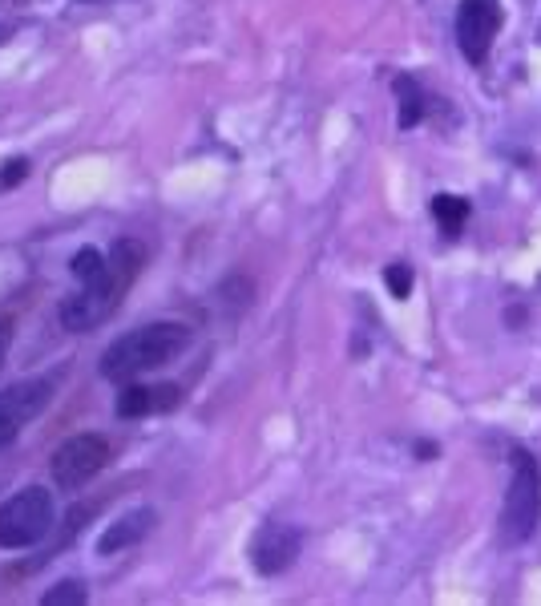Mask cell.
<instances>
[{
    "mask_svg": "<svg viewBox=\"0 0 541 606\" xmlns=\"http://www.w3.org/2000/svg\"><path fill=\"white\" fill-rule=\"evenodd\" d=\"M85 5H101V0H85Z\"/></svg>",
    "mask_w": 541,
    "mask_h": 606,
    "instance_id": "cell-18",
    "label": "cell"
},
{
    "mask_svg": "<svg viewBox=\"0 0 541 606\" xmlns=\"http://www.w3.org/2000/svg\"><path fill=\"white\" fill-rule=\"evenodd\" d=\"M57 522L53 489L45 485H25L9 501H0V550H29L45 542V534Z\"/></svg>",
    "mask_w": 541,
    "mask_h": 606,
    "instance_id": "cell-3",
    "label": "cell"
},
{
    "mask_svg": "<svg viewBox=\"0 0 541 606\" xmlns=\"http://www.w3.org/2000/svg\"><path fill=\"white\" fill-rule=\"evenodd\" d=\"M85 598H89V590H85L81 578H61L57 586H49V590L41 594L45 606H81Z\"/></svg>",
    "mask_w": 541,
    "mask_h": 606,
    "instance_id": "cell-13",
    "label": "cell"
},
{
    "mask_svg": "<svg viewBox=\"0 0 541 606\" xmlns=\"http://www.w3.org/2000/svg\"><path fill=\"white\" fill-rule=\"evenodd\" d=\"M142 267H146V251L134 239H118L110 251H105V267L93 279L77 283L73 295H65L61 324L69 332H97L122 308V299L134 287V279L142 275Z\"/></svg>",
    "mask_w": 541,
    "mask_h": 606,
    "instance_id": "cell-1",
    "label": "cell"
},
{
    "mask_svg": "<svg viewBox=\"0 0 541 606\" xmlns=\"http://www.w3.org/2000/svg\"><path fill=\"white\" fill-rule=\"evenodd\" d=\"M392 89L400 97V130H412L424 118V93H420V85L412 77H396Z\"/></svg>",
    "mask_w": 541,
    "mask_h": 606,
    "instance_id": "cell-12",
    "label": "cell"
},
{
    "mask_svg": "<svg viewBox=\"0 0 541 606\" xmlns=\"http://www.w3.org/2000/svg\"><path fill=\"white\" fill-rule=\"evenodd\" d=\"M101 267H105V251H101V247H81V251L69 259V275H73L77 283L93 279Z\"/></svg>",
    "mask_w": 541,
    "mask_h": 606,
    "instance_id": "cell-14",
    "label": "cell"
},
{
    "mask_svg": "<svg viewBox=\"0 0 541 606\" xmlns=\"http://www.w3.org/2000/svg\"><path fill=\"white\" fill-rule=\"evenodd\" d=\"M178 404H182V388L178 384H138V380H126V384H118L114 413L122 421H142V417L174 413Z\"/></svg>",
    "mask_w": 541,
    "mask_h": 606,
    "instance_id": "cell-9",
    "label": "cell"
},
{
    "mask_svg": "<svg viewBox=\"0 0 541 606\" xmlns=\"http://www.w3.org/2000/svg\"><path fill=\"white\" fill-rule=\"evenodd\" d=\"M537 514H541V469L537 457L529 453H513V477L501 501V538L509 546H521L533 530H537Z\"/></svg>",
    "mask_w": 541,
    "mask_h": 606,
    "instance_id": "cell-4",
    "label": "cell"
},
{
    "mask_svg": "<svg viewBox=\"0 0 541 606\" xmlns=\"http://www.w3.org/2000/svg\"><path fill=\"white\" fill-rule=\"evenodd\" d=\"M194 332L178 320H154L146 328H134L126 336H118L110 348L101 352V380L110 384H126V380H142L146 372H158L166 364H174L186 348H190Z\"/></svg>",
    "mask_w": 541,
    "mask_h": 606,
    "instance_id": "cell-2",
    "label": "cell"
},
{
    "mask_svg": "<svg viewBox=\"0 0 541 606\" xmlns=\"http://www.w3.org/2000/svg\"><path fill=\"white\" fill-rule=\"evenodd\" d=\"M114 461V449L101 433H77L69 441H61L53 449V461H49V473H53V485L65 489V493H77L85 489L101 469H110Z\"/></svg>",
    "mask_w": 541,
    "mask_h": 606,
    "instance_id": "cell-5",
    "label": "cell"
},
{
    "mask_svg": "<svg viewBox=\"0 0 541 606\" xmlns=\"http://www.w3.org/2000/svg\"><path fill=\"white\" fill-rule=\"evenodd\" d=\"M501 29V5L497 0H461V9H457V45L461 53L481 65L493 49V37Z\"/></svg>",
    "mask_w": 541,
    "mask_h": 606,
    "instance_id": "cell-7",
    "label": "cell"
},
{
    "mask_svg": "<svg viewBox=\"0 0 541 606\" xmlns=\"http://www.w3.org/2000/svg\"><path fill=\"white\" fill-rule=\"evenodd\" d=\"M299 546H303V534L291 522H263L259 534L251 538V566L263 578H275L295 566Z\"/></svg>",
    "mask_w": 541,
    "mask_h": 606,
    "instance_id": "cell-8",
    "label": "cell"
},
{
    "mask_svg": "<svg viewBox=\"0 0 541 606\" xmlns=\"http://www.w3.org/2000/svg\"><path fill=\"white\" fill-rule=\"evenodd\" d=\"M13 332H17V324H13L9 316H0V368H5V360H9V348H13Z\"/></svg>",
    "mask_w": 541,
    "mask_h": 606,
    "instance_id": "cell-17",
    "label": "cell"
},
{
    "mask_svg": "<svg viewBox=\"0 0 541 606\" xmlns=\"http://www.w3.org/2000/svg\"><path fill=\"white\" fill-rule=\"evenodd\" d=\"M53 392H57L53 376H29V380H17L0 392V449H9L25 433V425L49 409Z\"/></svg>",
    "mask_w": 541,
    "mask_h": 606,
    "instance_id": "cell-6",
    "label": "cell"
},
{
    "mask_svg": "<svg viewBox=\"0 0 541 606\" xmlns=\"http://www.w3.org/2000/svg\"><path fill=\"white\" fill-rule=\"evenodd\" d=\"M432 215H437V223L449 239H457L465 231V219H469V202L457 194H437L432 198Z\"/></svg>",
    "mask_w": 541,
    "mask_h": 606,
    "instance_id": "cell-11",
    "label": "cell"
},
{
    "mask_svg": "<svg viewBox=\"0 0 541 606\" xmlns=\"http://www.w3.org/2000/svg\"><path fill=\"white\" fill-rule=\"evenodd\" d=\"M384 283H388V291H392L396 299H408V291H412V267H408V263H392V267L384 271Z\"/></svg>",
    "mask_w": 541,
    "mask_h": 606,
    "instance_id": "cell-15",
    "label": "cell"
},
{
    "mask_svg": "<svg viewBox=\"0 0 541 606\" xmlns=\"http://www.w3.org/2000/svg\"><path fill=\"white\" fill-rule=\"evenodd\" d=\"M25 178H29V162H25V158H9L5 166H0V190L21 186Z\"/></svg>",
    "mask_w": 541,
    "mask_h": 606,
    "instance_id": "cell-16",
    "label": "cell"
},
{
    "mask_svg": "<svg viewBox=\"0 0 541 606\" xmlns=\"http://www.w3.org/2000/svg\"><path fill=\"white\" fill-rule=\"evenodd\" d=\"M154 526H158V514L150 510V505H142V510H130V514H122L118 522L105 526V534L97 538V554H101V558H114V554L138 546Z\"/></svg>",
    "mask_w": 541,
    "mask_h": 606,
    "instance_id": "cell-10",
    "label": "cell"
}]
</instances>
